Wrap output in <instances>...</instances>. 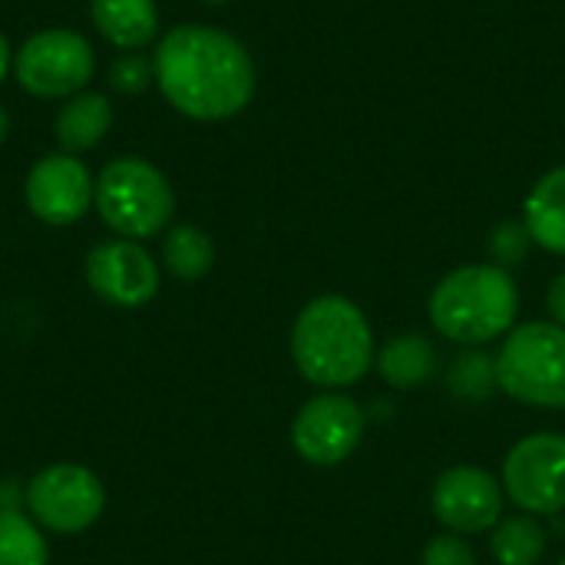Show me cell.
I'll return each instance as SVG.
<instances>
[{
  "label": "cell",
  "mask_w": 565,
  "mask_h": 565,
  "mask_svg": "<svg viewBox=\"0 0 565 565\" xmlns=\"http://www.w3.org/2000/svg\"><path fill=\"white\" fill-rule=\"evenodd\" d=\"M152 70L166 103L199 122L232 119L255 96V63L248 50L215 26H172L156 43Z\"/></svg>",
  "instance_id": "1"
},
{
  "label": "cell",
  "mask_w": 565,
  "mask_h": 565,
  "mask_svg": "<svg viewBox=\"0 0 565 565\" xmlns=\"http://www.w3.org/2000/svg\"><path fill=\"white\" fill-rule=\"evenodd\" d=\"M374 331L367 315L344 295H318L291 324V361L298 374L324 391L358 384L374 364Z\"/></svg>",
  "instance_id": "2"
},
{
  "label": "cell",
  "mask_w": 565,
  "mask_h": 565,
  "mask_svg": "<svg viewBox=\"0 0 565 565\" xmlns=\"http://www.w3.org/2000/svg\"><path fill=\"white\" fill-rule=\"evenodd\" d=\"M427 315L447 341L480 348L516 328L520 288L500 265H463L437 281Z\"/></svg>",
  "instance_id": "3"
},
{
  "label": "cell",
  "mask_w": 565,
  "mask_h": 565,
  "mask_svg": "<svg viewBox=\"0 0 565 565\" xmlns=\"http://www.w3.org/2000/svg\"><path fill=\"white\" fill-rule=\"evenodd\" d=\"M93 209L119 238H152L169 228L175 212V192L162 169L142 156H119L96 175Z\"/></svg>",
  "instance_id": "4"
},
{
  "label": "cell",
  "mask_w": 565,
  "mask_h": 565,
  "mask_svg": "<svg viewBox=\"0 0 565 565\" xmlns=\"http://www.w3.org/2000/svg\"><path fill=\"white\" fill-rule=\"evenodd\" d=\"M497 384L526 407L565 411V328L530 321L507 334L497 354Z\"/></svg>",
  "instance_id": "5"
},
{
  "label": "cell",
  "mask_w": 565,
  "mask_h": 565,
  "mask_svg": "<svg viewBox=\"0 0 565 565\" xmlns=\"http://www.w3.org/2000/svg\"><path fill=\"white\" fill-rule=\"evenodd\" d=\"M26 516L56 536H76L99 523L106 510L103 480L83 463H50L23 487Z\"/></svg>",
  "instance_id": "6"
},
{
  "label": "cell",
  "mask_w": 565,
  "mask_h": 565,
  "mask_svg": "<svg viewBox=\"0 0 565 565\" xmlns=\"http://www.w3.org/2000/svg\"><path fill=\"white\" fill-rule=\"evenodd\" d=\"M96 73L89 40L66 26H50L23 40L13 53V76L36 99H70L86 89Z\"/></svg>",
  "instance_id": "7"
},
{
  "label": "cell",
  "mask_w": 565,
  "mask_h": 565,
  "mask_svg": "<svg viewBox=\"0 0 565 565\" xmlns=\"http://www.w3.org/2000/svg\"><path fill=\"white\" fill-rule=\"evenodd\" d=\"M367 417L358 401L341 391L311 397L291 420V447L311 467L344 463L364 437Z\"/></svg>",
  "instance_id": "8"
},
{
  "label": "cell",
  "mask_w": 565,
  "mask_h": 565,
  "mask_svg": "<svg viewBox=\"0 0 565 565\" xmlns=\"http://www.w3.org/2000/svg\"><path fill=\"white\" fill-rule=\"evenodd\" d=\"M503 493L523 513L565 510V434H530L503 460Z\"/></svg>",
  "instance_id": "9"
},
{
  "label": "cell",
  "mask_w": 565,
  "mask_h": 565,
  "mask_svg": "<svg viewBox=\"0 0 565 565\" xmlns=\"http://www.w3.org/2000/svg\"><path fill=\"white\" fill-rule=\"evenodd\" d=\"M83 271L93 295L113 308H146L159 295V265L132 238L99 242Z\"/></svg>",
  "instance_id": "10"
},
{
  "label": "cell",
  "mask_w": 565,
  "mask_h": 565,
  "mask_svg": "<svg viewBox=\"0 0 565 565\" xmlns=\"http://www.w3.org/2000/svg\"><path fill=\"white\" fill-rule=\"evenodd\" d=\"M93 195H96V179L70 152H53L36 159L23 182L26 209L33 212V218L53 228L79 222L93 209Z\"/></svg>",
  "instance_id": "11"
},
{
  "label": "cell",
  "mask_w": 565,
  "mask_h": 565,
  "mask_svg": "<svg viewBox=\"0 0 565 565\" xmlns=\"http://www.w3.org/2000/svg\"><path fill=\"white\" fill-rule=\"evenodd\" d=\"M503 483L480 467H450L437 477L430 507L440 526L457 536H477L503 520Z\"/></svg>",
  "instance_id": "12"
},
{
  "label": "cell",
  "mask_w": 565,
  "mask_h": 565,
  "mask_svg": "<svg viewBox=\"0 0 565 565\" xmlns=\"http://www.w3.org/2000/svg\"><path fill=\"white\" fill-rule=\"evenodd\" d=\"M93 26L119 50H142L159 33L156 0H89Z\"/></svg>",
  "instance_id": "13"
},
{
  "label": "cell",
  "mask_w": 565,
  "mask_h": 565,
  "mask_svg": "<svg viewBox=\"0 0 565 565\" xmlns=\"http://www.w3.org/2000/svg\"><path fill=\"white\" fill-rule=\"evenodd\" d=\"M113 129V106L103 93H76L70 96L60 113H56V142H60V152H70V156H79V152H89L96 149L106 132Z\"/></svg>",
  "instance_id": "14"
},
{
  "label": "cell",
  "mask_w": 565,
  "mask_h": 565,
  "mask_svg": "<svg viewBox=\"0 0 565 565\" xmlns=\"http://www.w3.org/2000/svg\"><path fill=\"white\" fill-rule=\"evenodd\" d=\"M523 222L533 235V245L565 255V166L546 172L526 195Z\"/></svg>",
  "instance_id": "15"
},
{
  "label": "cell",
  "mask_w": 565,
  "mask_h": 565,
  "mask_svg": "<svg viewBox=\"0 0 565 565\" xmlns=\"http://www.w3.org/2000/svg\"><path fill=\"white\" fill-rule=\"evenodd\" d=\"M377 371L381 377L397 391H417L424 387L437 371V348L424 334H397L377 351Z\"/></svg>",
  "instance_id": "16"
},
{
  "label": "cell",
  "mask_w": 565,
  "mask_h": 565,
  "mask_svg": "<svg viewBox=\"0 0 565 565\" xmlns=\"http://www.w3.org/2000/svg\"><path fill=\"white\" fill-rule=\"evenodd\" d=\"M215 265V245L212 238L192 225V222H179L166 232L162 238V268L179 278V281H199L212 271Z\"/></svg>",
  "instance_id": "17"
},
{
  "label": "cell",
  "mask_w": 565,
  "mask_h": 565,
  "mask_svg": "<svg viewBox=\"0 0 565 565\" xmlns=\"http://www.w3.org/2000/svg\"><path fill=\"white\" fill-rule=\"evenodd\" d=\"M490 553L500 565H536L546 553V533L533 516H503L493 526Z\"/></svg>",
  "instance_id": "18"
},
{
  "label": "cell",
  "mask_w": 565,
  "mask_h": 565,
  "mask_svg": "<svg viewBox=\"0 0 565 565\" xmlns=\"http://www.w3.org/2000/svg\"><path fill=\"white\" fill-rule=\"evenodd\" d=\"M50 546L43 530L20 510H0V565H46Z\"/></svg>",
  "instance_id": "19"
},
{
  "label": "cell",
  "mask_w": 565,
  "mask_h": 565,
  "mask_svg": "<svg viewBox=\"0 0 565 565\" xmlns=\"http://www.w3.org/2000/svg\"><path fill=\"white\" fill-rule=\"evenodd\" d=\"M447 387L463 397V401H483L493 391H500L497 384V358H487L483 351H463L447 374Z\"/></svg>",
  "instance_id": "20"
},
{
  "label": "cell",
  "mask_w": 565,
  "mask_h": 565,
  "mask_svg": "<svg viewBox=\"0 0 565 565\" xmlns=\"http://www.w3.org/2000/svg\"><path fill=\"white\" fill-rule=\"evenodd\" d=\"M156 83V70H152V60H146L142 53L129 50L122 56L113 60L109 66V86L122 96H139L142 89H149Z\"/></svg>",
  "instance_id": "21"
},
{
  "label": "cell",
  "mask_w": 565,
  "mask_h": 565,
  "mask_svg": "<svg viewBox=\"0 0 565 565\" xmlns=\"http://www.w3.org/2000/svg\"><path fill=\"white\" fill-rule=\"evenodd\" d=\"M530 245H533V235H530L526 222H503L490 235V252H493L497 265L507 271H510V265H520L526 258Z\"/></svg>",
  "instance_id": "22"
},
{
  "label": "cell",
  "mask_w": 565,
  "mask_h": 565,
  "mask_svg": "<svg viewBox=\"0 0 565 565\" xmlns=\"http://www.w3.org/2000/svg\"><path fill=\"white\" fill-rule=\"evenodd\" d=\"M420 565H477V553L457 533H444V536H434L424 546Z\"/></svg>",
  "instance_id": "23"
},
{
  "label": "cell",
  "mask_w": 565,
  "mask_h": 565,
  "mask_svg": "<svg viewBox=\"0 0 565 565\" xmlns=\"http://www.w3.org/2000/svg\"><path fill=\"white\" fill-rule=\"evenodd\" d=\"M546 308H550L553 321L565 328V271L563 275H556V281L550 285V291H546Z\"/></svg>",
  "instance_id": "24"
},
{
  "label": "cell",
  "mask_w": 565,
  "mask_h": 565,
  "mask_svg": "<svg viewBox=\"0 0 565 565\" xmlns=\"http://www.w3.org/2000/svg\"><path fill=\"white\" fill-rule=\"evenodd\" d=\"M13 70V50H10V43H7V36L0 33V83L7 79V73Z\"/></svg>",
  "instance_id": "25"
},
{
  "label": "cell",
  "mask_w": 565,
  "mask_h": 565,
  "mask_svg": "<svg viewBox=\"0 0 565 565\" xmlns=\"http://www.w3.org/2000/svg\"><path fill=\"white\" fill-rule=\"evenodd\" d=\"M7 132H10V116H7V109L0 106V142L7 139Z\"/></svg>",
  "instance_id": "26"
},
{
  "label": "cell",
  "mask_w": 565,
  "mask_h": 565,
  "mask_svg": "<svg viewBox=\"0 0 565 565\" xmlns=\"http://www.w3.org/2000/svg\"><path fill=\"white\" fill-rule=\"evenodd\" d=\"M202 3H209V7H222V3H228V0H202Z\"/></svg>",
  "instance_id": "27"
},
{
  "label": "cell",
  "mask_w": 565,
  "mask_h": 565,
  "mask_svg": "<svg viewBox=\"0 0 565 565\" xmlns=\"http://www.w3.org/2000/svg\"><path fill=\"white\" fill-rule=\"evenodd\" d=\"M559 565H565V559H563V563H559Z\"/></svg>",
  "instance_id": "28"
}]
</instances>
